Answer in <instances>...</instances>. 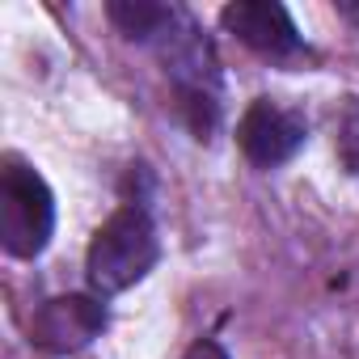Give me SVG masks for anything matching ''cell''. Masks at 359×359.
Segmentation results:
<instances>
[{
  "instance_id": "obj_7",
  "label": "cell",
  "mask_w": 359,
  "mask_h": 359,
  "mask_svg": "<svg viewBox=\"0 0 359 359\" xmlns=\"http://www.w3.org/2000/svg\"><path fill=\"white\" fill-rule=\"evenodd\" d=\"M338 156L351 173H359V97L338 118Z\"/></svg>"
},
{
  "instance_id": "obj_3",
  "label": "cell",
  "mask_w": 359,
  "mask_h": 359,
  "mask_svg": "<svg viewBox=\"0 0 359 359\" xmlns=\"http://www.w3.org/2000/svg\"><path fill=\"white\" fill-rule=\"evenodd\" d=\"M304 135H309L304 118L296 110L275 106L271 97H258L237 123V144L258 169H275V165L292 161L296 148L304 144Z\"/></svg>"
},
{
  "instance_id": "obj_8",
  "label": "cell",
  "mask_w": 359,
  "mask_h": 359,
  "mask_svg": "<svg viewBox=\"0 0 359 359\" xmlns=\"http://www.w3.org/2000/svg\"><path fill=\"white\" fill-rule=\"evenodd\" d=\"M187 359H229V355H224V346H220V342L203 338V342H195V346L187 351Z\"/></svg>"
},
{
  "instance_id": "obj_1",
  "label": "cell",
  "mask_w": 359,
  "mask_h": 359,
  "mask_svg": "<svg viewBox=\"0 0 359 359\" xmlns=\"http://www.w3.org/2000/svg\"><path fill=\"white\" fill-rule=\"evenodd\" d=\"M156 254H161V245H156V229H152L148 212L127 203L89 241V258H85L89 287L97 296H118V292L135 287L156 266Z\"/></svg>"
},
{
  "instance_id": "obj_6",
  "label": "cell",
  "mask_w": 359,
  "mask_h": 359,
  "mask_svg": "<svg viewBox=\"0 0 359 359\" xmlns=\"http://www.w3.org/2000/svg\"><path fill=\"white\" fill-rule=\"evenodd\" d=\"M110 22L127 34V39H152L165 26H173V9L152 5V0H110L106 5Z\"/></svg>"
},
{
  "instance_id": "obj_2",
  "label": "cell",
  "mask_w": 359,
  "mask_h": 359,
  "mask_svg": "<svg viewBox=\"0 0 359 359\" xmlns=\"http://www.w3.org/2000/svg\"><path fill=\"white\" fill-rule=\"evenodd\" d=\"M55 233V199L43 177L18 156L0 169V241L13 258H39Z\"/></svg>"
},
{
  "instance_id": "obj_4",
  "label": "cell",
  "mask_w": 359,
  "mask_h": 359,
  "mask_svg": "<svg viewBox=\"0 0 359 359\" xmlns=\"http://www.w3.org/2000/svg\"><path fill=\"white\" fill-rule=\"evenodd\" d=\"M102 330H106V309L93 296H55L30 321V338L43 351H55V355L89 346Z\"/></svg>"
},
{
  "instance_id": "obj_5",
  "label": "cell",
  "mask_w": 359,
  "mask_h": 359,
  "mask_svg": "<svg viewBox=\"0 0 359 359\" xmlns=\"http://www.w3.org/2000/svg\"><path fill=\"white\" fill-rule=\"evenodd\" d=\"M220 22L229 34H237L245 47L262 51V55H296L300 51V34L296 22L283 5H271V0H233V5L220 9Z\"/></svg>"
},
{
  "instance_id": "obj_9",
  "label": "cell",
  "mask_w": 359,
  "mask_h": 359,
  "mask_svg": "<svg viewBox=\"0 0 359 359\" xmlns=\"http://www.w3.org/2000/svg\"><path fill=\"white\" fill-rule=\"evenodd\" d=\"M342 13H351V18L359 22V5H342Z\"/></svg>"
}]
</instances>
